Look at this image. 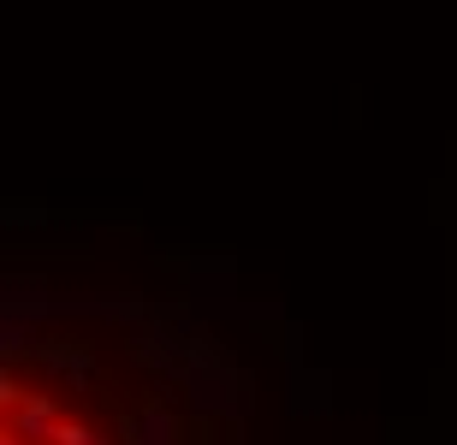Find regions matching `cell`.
Masks as SVG:
<instances>
[{
	"label": "cell",
	"mask_w": 457,
	"mask_h": 445,
	"mask_svg": "<svg viewBox=\"0 0 457 445\" xmlns=\"http://www.w3.org/2000/svg\"><path fill=\"white\" fill-rule=\"evenodd\" d=\"M60 422H66L60 398H54V392H30L12 416H6V433H18L24 445H48V433L60 428Z\"/></svg>",
	"instance_id": "cell-1"
},
{
	"label": "cell",
	"mask_w": 457,
	"mask_h": 445,
	"mask_svg": "<svg viewBox=\"0 0 457 445\" xmlns=\"http://www.w3.org/2000/svg\"><path fill=\"white\" fill-rule=\"evenodd\" d=\"M24 398H30V392H24V386H18V375L6 368V375H0V404H6V416H12L18 404H24Z\"/></svg>",
	"instance_id": "cell-2"
}]
</instances>
